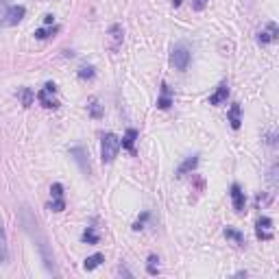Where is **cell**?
<instances>
[{
	"mask_svg": "<svg viewBox=\"0 0 279 279\" xmlns=\"http://www.w3.org/2000/svg\"><path fill=\"white\" fill-rule=\"evenodd\" d=\"M190 57H192V53H190V48L186 46V44H177V46L172 48V53H170V63L177 70H188Z\"/></svg>",
	"mask_w": 279,
	"mask_h": 279,
	"instance_id": "cell-3",
	"label": "cell"
},
{
	"mask_svg": "<svg viewBox=\"0 0 279 279\" xmlns=\"http://www.w3.org/2000/svg\"><path fill=\"white\" fill-rule=\"evenodd\" d=\"M227 118H229L231 129H240V124H242V109H240L238 102H233V105L229 107V114H227Z\"/></svg>",
	"mask_w": 279,
	"mask_h": 279,
	"instance_id": "cell-12",
	"label": "cell"
},
{
	"mask_svg": "<svg viewBox=\"0 0 279 279\" xmlns=\"http://www.w3.org/2000/svg\"><path fill=\"white\" fill-rule=\"evenodd\" d=\"M20 218H22V225H24V229H26V233H28V238H31V240H33V245L38 247L40 258H42V262H44V266H46V270H48L50 275H59V268H57V264H55L53 247H50L48 236L44 233L42 225H40V220L35 218V214L26 207V205H22V210H20Z\"/></svg>",
	"mask_w": 279,
	"mask_h": 279,
	"instance_id": "cell-1",
	"label": "cell"
},
{
	"mask_svg": "<svg viewBox=\"0 0 279 279\" xmlns=\"http://www.w3.org/2000/svg\"><path fill=\"white\" fill-rule=\"evenodd\" d=\"M231 205H233V210L238 212V214H242L247 207V196L245 192H242V188L238 186V183H233L231 186Z\"/></svg>",
	"mask_w": 279,
	"mask_h": 279,
	"instance_id": "cell-9",
	"label": "cell"
},
{
	"mask_svg": "<svg viewBox=\"0 0 279 279\" xmlns=\"http://www.w3.org/2000/svg\"><path fill=\"white\" fill-rule=\"evenodd\" d=\"M48 210H53V212H63L65 210V199H63V186H61V183H53V186H50Z\"/></svg>",
	"mask_w": 279,
	"mask_h": 279,
	"instance_id": "cell-5",
	"label": "cell"
},
{
	"mask_svg": "<svg viewBox=\"0 0 279 279\" xmlns=\"http://www.w3.org/2000/svg\"><path fill=\"white\" fill-rule=\"evenodd\" d=\"M227 96H229V85H227V83H220V85L216 87V92L210 96V105H214V107L223 105V102L227 100Z\"/></svg>",
	"mask_w": 279,
	"mask_h": 279,
	"instance_id": "cell-11",
	"label": "cell"
},
{
	"mask_svg": "<svg viewBox=\"0 0 279 279\" xmlns=\"http://www.w3.org/2000/svg\"><path fill=\"white\" fill-rule=\"evenodd\" d=\"M172 5H175V7H179V5H181V0H172Z\"/></svg>",
	"mask_w": 279,
	"mask_h": 279,
	"instance_id": "cell-30",
	"label": "cell"
},
{
	"mask_svg": "<svg viewBox=\"0 0 279 279\" xmlns=\"http://www.w3.org/2000/svg\"><path fill=\"white\" fill-rule=\"evenodd\" d=\"M18 96L22 98V105H24V107H31L35 94H33V90H28V87H22V90L18 92Z\"/></svg>",
	"mask_w": 279,
	"mask_h": 279,
	"instance_id": "cell-20",
	"label": "cell"
},
{
	"mask_svg": "<svg viewBox=\"0 0 279 279\" xmlns=\"http://www.w3.org/2000/svg\"><path fill=\"white\" fill-rule=\"evenodd\" d=\"M109 35H112V48L116 50L122 44V38H124V31H122V26L120 24H114V26H109Z\"/></svg>",
	"mask_w": 279,
	"mask_h": 279,
	"instance_id": "cell-17",
	"label": "cell"
},
{
	"mask_svg": "<svg viewBox=\"0 0 279 279\" xmlns=\"http://www.w3.org/2000/svg\"><path fill=\"white\" fill-rule=\"evenodd\" d=\"M120 151V137L116 133H105L102 135V142H100V159L109 164V161H114V157L118 155Z\"/></svg>",
	"mask_w": 279,
	"mask_h": 279,
	"instance_id": "cell-2",
	"label": "cell"
},
{
	"mask_svg": "<svg viewBox=\"0 0 279 279\" xmlns=\"http://www.w3.org/2000/svg\"><path fill=\"white\" fill-rule=\"evenodd\" d=\"M7 11H9V3H7V0H0V24L7 20Z\"/></svg>",
	"mask_w": 279,
	"mask_h": 279,
	"instance_id": "cell-26",
	"label": "cell"
},
{
	"mask_svg": "<svg viewBox=\"0 0 279 279\" xmlns=\"http://www.w3.org/2000/svg\"><path fill=\"white\" fill-rule=\"evenodd\" d=\"M255 236L260 240H273V218L262 216L255 223Z\"/></svg>",
	"mask_w": 279,
	"mask_h": 279,
	"instance_id": "cell-7",
	"label": "cell"
},
{
	"mask_svg": "<svg viewBox=\"0 0 279 279\" xmlns=\"http://www.w3.org/2000/svg\"><path fill=\"white\" fill-rule=\"evenodd\" d=\"M55 94H57V85L55 83H46V85H44L42 90L38 92V100L42 102V107H46V109L59 107V100L55 98Z\"/></svg>",
	"mask_w": 279,
	"mask_h": 279,
	"instance_id": "cell-4",
	"label": "cell"
},
{
	"mask_svg": "<svg viewBox=\"0 0 279 279\" xmlns=\"http://www.w3.org/2000/svg\"><path fill=\"white\" fill-rule=\"evenodd\" d=\"M70 157L79 164L81 172H83V175H90L92 166H90V159H87V151H85V149H81V146H75V149H70Z\"/></svg>",
	"mask_w": 279,
	"mask_h": 279,
	"instance_id": "cell-8",
	"label": "cell"
},
{
	"mask_svg": "<svg viewBox=\"0 0 279 279\" xmlns=\"http://www.w3.org/2000/svg\"><path fill=\"white\" fill-rule=\"evenodd\" d=\"M79 77L81 79H94V68H92V65H81V68H79Z\"/></svg>",
	"mask_w": 279,
	"mask_h": 279,
	"instance_id": "cell-25",
	"label": "cell"
},
{
	"mask_svg": "<svg viewBox=\"0 0 279 279\" xmlns=\"http://www.w3.org/2000/svg\"><path fill=\"white\" fill-rule=\"evenodd\" d=\"M87 109H90V116H92V118H100V116H102V107L98 105V100H90Z\"/></svg>",
	"mask_w": 279,
	"mask_h": 279,
	"instance_id": "cell-23",
	"label": "cell"
},
{
	"mask_svg": "<svg viewBox=\"0 0 279 279\" xmlns=\"http://www.w3.org/2000/svg\"><path fill=\"white\" fill-rule=\"evenodd\" d=\"M225 238H229V240H233L236 245H245V236H242L240 231H236V229H231V227H227L225 229Z\"/></svg>",
	"mask_w": 279,
	"mask_h": 279,
	"instance_id": "cell-22",
	"label": "cell"
},
{
	"mask_svg": "<svg viewBox=\"0 0 279 279\" xmlns=\"http://www.w3.org/2000/svg\"><path fill=\"white\" fill-rule=\"evenodd\" d=\"M81 238H83V242H87V245H96V242H98V233H96L94 227H87Z\"/></svg>",
	"mask_w": 279,
	"mask_h": 279,
	"instance_id": "cell-21",
	"label": "cell"
},
{
	"mask_svg": "<svg viewBox=\"0 0 279 279\" xmlns=\"http://www.w3.org/2000/svg\"><path fill=\"white\" fill-rule=\"evenodd\" d=\"M24 16H26V9L22 5H16V7H9V11H7V24H18V22H22L24 20Z\"/></svg>",
	"mask_w": 279,
	"mask_h": 279,
	"instance_id": "cell-10",
	"label": "cell"
},
{
	"mask_svg": "<svg viewBox=\"0 0 279 279\" xmlns=\"http://www.w3.org/2000/svg\"><path fill=\"white\" fill-rule=\"evenodd\" d=\"M135 140H137V131L135 129H127V133L120 140V146L127 149L129 153H135Z\"/></svg>",
	"mask_w": 279,
	"mask_h": 279,
	"instance_id": "cell-13",
	"label": "cell"
},
{
	"mask_svg": "<svg viewBox=\"0 0 279 279\" xmlns=\"http://www.w3.org/2000/svg\"><path fill=\"white\" fill-rule=\"evenodd\" d=\"M207 3H210V0H192V9L194 11H203L205 7H207Z\"/></svg>",
	"mask_w": 279,
	"mask_h": 279,
	"instance_id": "cell-27",
	"label": "cell"
},
{
	"mask_svg": "<svg viewBox=\"0 0 279 279\" xmlns=\"http://www.w3.org/2000/svg\"><path fill=\"white\" fill-rule=\"evenodd\" d=\"M146 273H149V275H157L159 273V258H157V255H149V260H146Z\"/></svg>",
	"mask_w": 279,
	"mask_h": 279,
	"instance_id": "cell-19",
	"label": "cell"
},
{
	"mask_svg": "<svg viewBox=\"0 0 279 279\" xmlns=\"http://www.w3.org/2000/svg\"><path fill=\"white\" fill-rule=\"evenodd\" d=\"M53 33H57V26H53V28H38V31H35V38H38V40H48Z\"/></svg>",
	"mask_w": 279,
	"mask_h": 279,
	"instance_id": "cell-24",
	"label": "cell"
},
{
	"mask_svg": "<svg viewBox=\"0 0 279 279\" xmlns=\"http://www.w3.org/2000/svg\"><path fill=\"white\" fill-rule=\"evenodd\" d=\"M100 262H105V258H102L100 253H94V255H90V258H85L83 268H85V270H94V268L100 266Z\"/></svg>",
	"mask_w": 279,
	"mask_h": 279,
	"instance_id": "cell-18",
	"label": "cell"
},
{
	"mask_svg": "<svg viewBox=\"0 0 279 279\" xmlns=\"http://www.w3.org/2000/svg\"><path fill=\"white\" fill-rule=\"evenodd\" d=\"M170 105H172V92H170V87L164 83V85H161V96L157 98V107L159 109H168Z\"/></svg>",
	"mask_w": 279,
	"mask_h": 279,
	"instance_id": "cell-15",
	"label": "cell"
},
{
	"mask_svg": "<svg viewBox=\"0 0 279 279\" xmlns=\"http://www.w3.org/2000/svg\"><path fill=\"white\" fill-rule=\"evenodd\" d=\"M7 262H9V245H7L5 227L0 223V264H7Z\"/></svg>",
	"mask_w": 279,
	"mask_h": 279,
	"instance_id": "cell-14",
	"label": "cell"
},
{
	"mask_svg": "<svg viewBox=\"0 0 279 279\" xmlns=\"http://www.w3.org/2000/svg\"><path fill=\"white\" fill-rule=\"evenodd\" d=\"M118 273H120V275H127V277H133V275H131V270H129V268H122V266H120Z\"/></svg>",
	"mask_w": 279,
	"mask_h": 279,
	"instance_id": "cell-29",
	"label": "cell"
},
{
	"mask_svg": "<svg viewBox=\"0 0 279 279\" xmlns=\"http://www.w3.org/2000/svg\"><path fill=\"white\" fill-rule=\"evenodd\" d=\"M199 166V155H192V157H188L183 164L177 168V177H183V175H188L190 170H194V168Z\"/></svg>",
	"mask_w": 279,
	"mask_h": 279,
	"instance_id": "cell-16",
	"label": "cell"
},
{
	"mask_svg": "<svg viewBox=\"0 0 279 279\" xmlns=\"http://www.w3.org/2000/svg\"><path fill=\"white\" fill-rule=\"evenodd\" d=\"M270 183H273V188L277 186V164L270 168Z\"/></svg>",
	"mask_w": 279,
	"mask_h": 279,
	"instance_id": "cell-28",
	"label": "cell"
},
{
	"mask_svg": "<svg viewBox=\"0 0 279 279\" xmlns=\"http://www.w3.org/2000/svg\"><path fill=\"white\" fill-rule=\"evenodd\" d=\"M277 38H279L277 24H275V22H268V24L258 33V44H260V46H268V44H275Z\"/></svg>",
	"mask_w": 279,
	"mask_h": 279,
	"instance_id": "cell-6",
	"label": "cell"
}]
</instances>
